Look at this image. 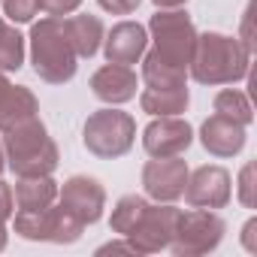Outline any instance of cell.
Returning <instances> with one entry per match:
<instances>
[{
	"label": "cell",
	"mask_w": 257,
	"mask_h": 257,
	"mask_svg": "<svg viewBox=\"0 0 257 257\" xmlns=\"http://www.w3.org/2000/svg\"><path fill=\"white\" fill-rule=\"evenodd\" d=\"M155 46L143 55L146 88H179L188 85V67L197 46V28L182 10H158L146 28Z\"/></svg>",
	"instance_id": "1"
},
{
	"label": "cell",
	"mask_w": 257,
	"mask_h": 257,
	"mask_svg": "<svg viewBox=\"0 0 257 257\" xmlns=\"http://www.w3.org/2000/svg\"><path fill=\"white\" fill-rule=\"evenodd\" d=\"M251 67V52L239 43V37L227 34H197V46L191 55L188 73L200 85H233L248 76Z\"/></svg>",
	"instance_id": "2"
},
{
	"label": "cell",
	"mask_w": 257,
	"mask_h": 257,
	"mask_svg": "<svg viewBox=\"0 0 257 257\" xmlns=\"http://www.w3.org/2000/svg\"><path fill=\"white\" fill-rule=\"evenodd\" d=\"M4 158L16 176H52L58 170L61 152L49 137L40 115L4 131Z\"/></svg>",
	"instance_id": "3"
},
{
	"label": "cell",
	"mask_w": 257,
	"mask_h": 257,
	"mask_svg": "<svg viewBox=\"0 0 257 257\" xmlns=\"http://www.w3.org/2000/svg\"><path fill=\"white\" fill-rule=\"evenodd\" d=\"M31 64H34V73L49 85H64L76 76L79 55L70 46L64 19L49 16L31 28Z\"/></svg>",
	"instance_id": "4"
},
{
	"label": "cell",
	"mask_w": 257,
	"mask_h": 257,
	"mask_svg": "<svg viewBox=\"0 0 257 257\" xmlns=\"http://www.w3.org/2000/svg\"><path fill=\"white\" fill-rule=\"evenodd\" d=\"M82 143L100 161L121 158L137 143V121H134L131 112H121V109H112V106L97 109L94 115H88V121L82 127Z\"/></svg>",
	"instance_id": "5"
},
{
	"label": "cell",
	"mask_w": 257,
	"mask_h": 257,
	"mask_svg": "<svg viewBox=\"0 0 257 257\" xmlns=\"http://www.w3.org/2000/svg\"><path fill=\"white\" fill-rule=\"evenodd\" d=\"M16 233L31 242H55V245H73L82 239L85 224L67 212L64 206H46V209H19L13 221Z\"/></svg>",
	"instance_id": "6"
},
{
	"label": "cell",
	"mask_w": 257,
	"mask_h": 257,
	"mask_svg": "<svg viewBox=\"0 0 257 257\" xmlns=\"http://www.w3.org/2000/svg\"><path fill=\"white\" fill-rule=\"evenodd\" d=\"M224 233H227V224L221 215H215L212 209H194L191 206V212L179 215L176 233L170 239V251L179 257H200V254L215 251L221 245Z\"/></svg>",
	"instance_id": "7"
},
{
	"label": "cell",
	"mask_w": 257,
	"mask_h": 257,
	"mask_svg": "<svg viewBox=\"0 0 257 257\" xmlns=\"http://www.w3.org/2000/svg\"><path fill=\"white\" fill-rule=\"evenodd\" d=\"M182 209H176L173 203H158V206H146L143 218L134 224V230L124 239L137 248V254H158L164 248H170V239L176 233Z\"/></svg>",
	"instance_id": "8"
},
{
	"label": "cell",
	"mask_w": 257,
	"mask_h": 257,
	"mask_svg": "<svg viewBox=\"0 0 257 257\" xmlns=\"http://www.w3.org/2000/svg\"><path fill=\"white\" fill-rule=\"evenodd\" d=\"M194 143V127L182 115H158L143 131V149L149 158H179Z\"/></svg>",
	"instance_id": "9"
},
{
	"label": "cell",
	"mask_w": 257,
	"mask_h": 257,
	"mask_svg": "<svg viewBox=\"0 0 257 257\" xmlns=\"http://www.w3.org/2000/svg\"><path fill=\"white\" fill-rule=\"evenodd\" d=\"M182 197L194 209H224L233 197V179L224 167L203 164L194 173H188V185Z\"/></svg>",
	"instance_id": "10"
},
{
	"label": "cell",
	"mask_w": 257,
	"mask_h": 257,
	"mask_svg": "<svg viewBox=\"0 0 257 257\" xmlns=\"http://www.w3.org/2000/svg\"><path fill=\"white\" fill-rule=\"evenodd\" d=\"M58 200L67 212H73L85 227L97 224L106 209V188L94 176H70L64 185H58Z\"/></svg>",
	"instance_id": "11"
},
{
	"label": "cell",
	"mask_w": 257,
	"mask_h": 257,
	"mask_svg": "<svg viewBox=\"0 0 257 257\" xmlns=\"http://www.w3.org/2000/svg\"><path fill=\"white\" fill-rule=\"evenodd\" d=\"M188 161L179 158H152L143 167V188L155 203H176L188 185Z\"/></svg>",
	"instance_id": "12"
},
{
	"label": "cell",
	"mask_w": 257,
	"mask_h": 257,
	"mask_svg": "<svg viewBox=\"0 0 257 257\" xmlns=\"http://www.w3.org/2000/svg\"><path fill=\"white\" fill-rule=\"evenodd\" d=\"M149 49V31L140 22H118L103 37V55L109 64H137Z\"/></svg>",
	"instance_id": "13"
},
{
	"label": "cell",
	"mask_w": 257,
	"mask_h": 257,
	"mask_svg": "<svg viewBox=\"0 0 257 257\" xmlns=\"http://www.w3.org/2000/svg\"><path fill=\"white\" fill-rule=\"evenodd\" d=\"M200 143L212 158H236L245 149V124L215 112L200 127Z\"/></svg>",
	"instance_id": "14"
},
{
	"label": "cell",
	"mask_w": 257,
	"mask_h": 257,
	"mask_svg": "<svg viewBox=\"0 0 257 257\" xmlns=\"http://www.w3.org/2000/svg\"><path fill=\"white\" fill-rule=\"evenodd\" d=\"M137 73L131 67H124V64H106L100 67L94 76H91V91L97 100L109 103V106H121L127 100H134L137 97Z\"/></svg>",
	"instance_id": "15"
},
{
	"label": "cell",
	"mask_w": 257,
	"mask_h": 257,
	"mask_svg": "<svg viewBox=\"0 0 257 257\" xmlns=\"http://www.w3.org/2000/svg\"><path fill=\"white\" fill-rule=\"evenodd\" d=\"M34 115H40V103H37L34 91L28 85H13L10 82V88L0 94V134L22 124V121H28V118H34Z\"/></svg>",
	"instance_id": "16"
},
{
	"label": "cell",
	"mask_w": 257,
	"mask_h": 257,
	"mask_svg": "<svg viewBox=\"0 0 257 257\" xmlns=\"http://www.w3.org/2000/svg\"><path fill=\"white\" fill-rule=\"evenodd\" d=\"M64 31L70 37V46L79 58H94L103 46V37H106V28L97 16H73V19H64Z\"/></svg>",
	"instance_id": "17"
},
{
	"label": "cell",
	"mask_w": 257,
	"mask_h": 257,
	"mask_svg": "<svg viewBox=\"0 0 257 257\" xmlns=\"http://www.w3.org/2000/svg\"><path fill=\"white\" fill-rule=\"evenodd\" d=\"M13 200L19 209H46L58 200V182L52 176H19Z\"/></svg>",
	"instance_id": "18"
},
{
	"label": "cell",
	"mask_w": 257,
	"mask_h": 257,
	"mask_svg": "<svg viewBox=\"0 0 257 257\" xmlns=\"http://www.w3.org/2000/svg\"><path fill=\"white\" fill-rule=\"evenodd\" d=\"M191 103V94H188V85H179V88H143L140 94V106L143 112L149 115H182Z\"/></svg>",
	"instance_id": "19"
},
{
	"label": "cell",
	"mask_w": 257,
	"mask_h": 257,
	"mask_svg": "<svg viewBox=\"0 0 257 257\" xmlns=\"http://www.w3.org/2000/svg\"><path fill=\"white\" fill-rule=\"evenodd\" d=\"M146 206H149V200H146V197H140V194H124V197L115 203V209H112L109 230H112V233H118V236H127V233L134 230V224L143 218Z\"/></svg>",
	"instance_id": "20"
},
{
	"label": "cell",
	"mask_w": 257,
	"mask_h": 257,
	"mask_svg": "<svg viewBox=\"0 0 257 257\" xmlns=\"http://www.w3.org/2000/svg\"><path fill=\"white\" fill-rule=\"evenodd\" d=\"M212 106H215L218 115H227V118H233V121H239V124H245V127L254 121V109H251L248 94H242V91H236V88L218 91Z\"/></svg>",
	"instance_id": "21"
},
{
	"label": "cell",
	"mask_w": 257,
	"mask_h": 257,
	"mask_svg": "<svg viewBox=\"0 0 257 257\" xmlns=\"http://www.w3.org/2000/svg\"><path fill=\"white\" fill-rule=\"evenodd\" d=\"M25 64V37L10 28L0 25V73H16Z\"/></svg>",
	"instance_id": "22"
},
{
	"label": "cell",
	"mask_w": 257,
	"mask_h": 257,
	"mask_svg": "<svg viewBox=\"0 0 257 257\" xmlns=\"http://www.w3.org/2000/svg\"><path fill=\"white\" fill-rule=\"evenodd\" d=\"M40 13V0H4V16L16 25L31 22Z\"/></svg>",
	"instance_id": "23"
},
{
	"label": "cell",
	"mask_w": 257,
	"mask_h": 257,
	"mask_svg": "<svg viewBox=\"0 0 257 257\" xmlns=\"http://www.w3.org/2000/svg\"><path fill=\"white\" fill-rule=\"evenodd\" d=\"M239 200L245 209H254V164L251 161L239 173Z\"/></svg>",
	"instance_id": "24"
},
{
	"label": "cell",
	"mask_w": 257,
	"mask_h": 257,
	"mask_svg": "<svg viewBox=\"0 0 257 257\" xmlns=\"http://www.w3.org/2000/svg\"><path fill=\"white\" fill-rule=\"evenodd\" d=\"M82 7V0H40V10L46 16H55V19H64L70 13H76Z\"/></svg>",
	"instance_id": "25"
},
{
	"label": "cell",
	"mask_w": 257,
	"mask_h": 257,
	"mask_svg": "<svg viewBox=\"0 0 257 257\" xmlns=\"http://www.w3.org/2000/svg\"><path fill=\"white\" fill-rule=\"evenodd\" d=\"M103 13H112V16H131L137 13V7L143 4V0H97Z\"/></svg>",
	"instance_id": "26"
},
{
	"label": "cell",
	"mask_w": 257,
	"mask_h": 257,
	"mask_svg": "<svg viewBox=\"0 0 257 257\" xmlns=\"http://www.w3.org/2000/svg\"><path fill=\"white\" fill-rule=\"evenodd\" d=\"M16 215V200H13V188L0 179V224H7Z\"/></svg>",
	"instance_id": "27"
},
{
	"label": "cell",
	"mask_w": 257,
	"mask_h": 257,
	"mask_svg": "<svg viewBox=\"0 0 257 257\" xmlns=\"http://www.w3.org/2000/svg\"><path fill=\"white\" fill-rule=\"evenodd\" d=\"M251 16H254V0L248 4V10H245V19H242V40H239L248 52H254V40H251Z\"/></svg>",
	"instance_id": "28"
},
{
	"label": "cell",
	"mask_w": 257,
	"mask_h": 257,
	"mask_svg": "<svg viewBox=\"0 0 257 257\" xmlns=\"http://www.w3.org/2000/svg\"><path fill=\"white\" fill-rule=\"evenodd\" d=\"M97 254H137V248L131 242H109V245H100Z\"/></svg>",
	"instance_id": "29"
},
{
	"label": "cell",
	"mask_w": 257,
	"mask_h": 257,
	"mask_svg": "<svg viewBox=\"0 0 257 257\" xmlns=\"http://www.w3.org/2000/svg\"><path fill=\"white\" fill-rule=\"evenodd\" d=\"M254 230H257V218H251L248 224H245V230H242V242H245V248L248 251H254L257 245H254Z\"/></svg>",
	"instance_id": "30"
},
{
	"label": "cell",
	"mask_w": 257,
	"mask_h": 257,
	"mask_svg": "<svg viewBox=\"0 0 257 257\" xmlns=\"http://www.w3.org/2000/svg\"><path fill=\"white\" fill-rule=\"evenodd\" d=\"M152 4H155L158 10H179V7L188 4V0H152Z\"/></svg>",
	"instance_id": "31"
},
{
	"label": "cell",
	"mask_w": 257,
	"mask_h": 257,
	"mask_svg": "<svg viewBox=\"0 0 257 257\" xmlns=\"http://www.w3.org/2000/svg\"><path fill=\"white\" fill-rule=\"evenodd\" d=\"M7 239H10V233H7V224H0V251L7 248Z\"/></svg>",
	"instance_id": "32"
},
{
	"label": "cell",
	"mask_w": 257,
	"mask_h": 257,
	"mask_svg": "<svg viewBox=\"0 0 257 257\" xmlns=\"http://www.w3.org/2000/svg\"><path fill=\"white\" fill-rule=\"evenodd\" d=\"M10 88V79H7V73H0V94H4Z\"/></svg>",
	"instance_id": "33"
},
{
	"label": "cell",
	"mask_w": 257,
	"mask_h": 257,
	"mask_svg": "<svg viewBox=\"0 0 257 257\" xmlns=\"http://www.w3.org/2000/svg\"><path fill=\"white\" fill-rule=\"evenodd\" d=\"M7 170V158H4V146H0V173Z\"/></svg>",
	"instance_id": "34"
},
{
	"label": "cell",
	"mask_w": 257,
	"mask_h": 257,
	"mask_svg": "<svg viewBox=\"0 0 257 257\" xmlns=\"http://www.w3.org/2000/svg\"><path fill=\"white\" fill-rule=\"evenodd\" d=\"M0 25H4V19H0Z\"/></svg>",
	"instance_id": "35"
}]
</instances>
